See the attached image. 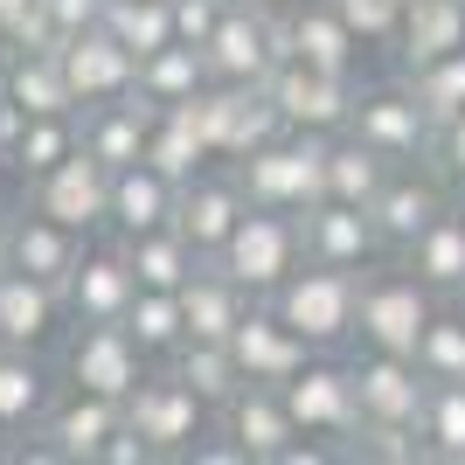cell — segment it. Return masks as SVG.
Masks as SVG:
<instances>
[{"mask_svg": "<svg viewBox=\"0 0 465 465\" xmlns=\"http://www.w3.org/2000/svg\"><path fill=\"white\" fill-rule=\"evenodd\" d=\"M257 306L251 285H236L215 257H202V272L181 285V312H188V341H230L236 320Z\"/></svg>", "mask_w": 465, "mask_h": 465, "instance_id": "cell-28", "label": "cell"}, {"mask_svg": "<svg viewBox=\"0 0 465 465\" xmlns=\"http://www.w3.org/2000/svg\"><path fill=\"white\" fill-rule=\"evenodd\" d=\"M63 382L49 375L42 348H0V445H28L56 410Z\"/></svg>", "mask_w": 465, "mask_h": 465, "instance_id": "cell-22", "label": "cell"}, {"mask_svg": "<svg viewBox=\"0 0 465 465\" xmlns=\"http://www.w3.org/2000/svg\"><path fill=\"white\" fill-rule=\"evenodd\" d=\"M278 63H285V15H264V7L230 0L223 28L209 35V70H215V84H272Z\"/></svg>", "mask_w": 465, "mask_h": 465, "instance_id": "cell-11", "label": "cell"}, {"mask_svg": "<svg viewBox=\"0 0 465 465\" xmlns=\"http://www.w3.org/2000/svg\"><path fill=\"white\" fill-rule=\"evenodd\" d=\"M7 181H21V174H15V160L0 153V202H7Z\"/></svg>", "mask_w": 465, "mask_h": 465, "instance_id": "cell-51", "label": "cell"}, {"mask_svg": "<svg viewBox=\"0 0 465 465\" xmlns=\"http://www.w3.org/2000/svg\"><path fill=\"white\" fill-rule=\"evenodd\" d=\"M146 160H153L160 174H174V181H188V174H202L209 167V139H202V125H194V104H167V112L153 118V133H146Z\"/></svg>", "mask_w": 465, "mask_h": 465, "instance_id": "cell-35", "label": "cell"}, {"mask_svg": "<svg viewBox=\"0 0 465 465\" xmlns=\"http://www.w3.org/2000/svg\"><path fill=\"white\" fill-rule=\"evenodd\" d=\"M341 21H348L361 42H389L396 49V28H403V0H333Z\"/></svg>", "mask_w": 465, "mask_h": 465, "instance_id": "cell-44", "label": "cell"}, {"mask_svg": "<svg viewBox=\"0 0 465 465\" xmlns=\"http://www.w3.org/2000/svg\"><path fill=\"white\" fill-rule=\"evenodd\" d=\"M215 430H223L251 465H278L299 438H306L299 417L285 410V389H278V382H243L230 403L215 410Z\"/></svg>", "mask_w": 465, "mask_h": 465, "instance_id": "cell-13", "label": "cell"}, {"mask_svg": "<svg viewBox=\"0 0 465 465\" xmlns=\"http://www.w3.org/2000/svg\"><path fill=\"white\" fill-rule=\"evenodd\" d=\"M125 327H133V341L153 361H167V354L188 341V312H181V292H139L133 312H125Z\"/></svg>", "mask_w": 465, "mask_h": 465, "instance_id": "cell-39", "label": "cell"}, {"mask_svg": "<svg viewBox=\"0 0 465 465\" xmlns=\"http://www.w3.org/2000/svg\"><path fill=\"white\" fill-rule=\"evenodd\" d=\"M209 84H215V70H209L202 42H167V49H153V56L139 63V91L153 97V104H194Z\"/></svg>", "mask_w": 465, "mask_h": 465, "instance_id": "cell-33", "label": "cell"}, {"mask_svg": "<svg viewBox=\"0 0 465 465\" xmlns=\"http://www.w3.org/2000/svg\"><path fill=\"white\" fill-rule=\"evenodd\" d=\"M21 202L91 236V230H104V215H112V167H104V160H91V153L77 146L63 167H49L42 181H28V188H21Z\"/></svg>", "mask_w": 465, "mask_h": 465, "instance_id": "cell-15", "label": "cell"}, {"mask_svg": "<svg viewBox=\"0 0 465 465\" xmlns=\"http://www.w3.org/2000/svg\"><path fill=\"white\" fill-rule=\"evenodd\" d=\"M348 133L361 139V146H375L382 160L410 167V160H430V146H438V118H430L424 104H417V91L396 77V84H361Z\"/></svg>", "mask_w": 465, "mask_h": 465, "instance_id": "cell-7", "label": "cell"}, {"mask_svg": "<svg viewBox=\"0 0 465 465\" xmlns=\"http://www.w3.org/2000/svg\"><path fill=\"white\" fill-rule=\"evenodd\" d=\"M84 146V133H77V112H49V118H28L21 125V139H15V174H21V188L28 181H42L49 167H63V160Z\"/></svg>", "mask_w": 465, "mask_h": 465, "instance_id": "cell-36", "label": "cell"}, {"mask_svg": "<svg viewBox=\"0 0 465 465\" xmlns=\"http://www.w3.org/2000/svg\"><path fill=\"white\" fill-rule=\"evenodd\" d=\"M264 91H272L285 133H348L361 84H354V77H333V70H312V63H299V56H285L272 70Z\"/></svg>", "mask_w": 465, "mask_h": 465, "instance_id": "cell-10", "label": "cell"}, {"mask_svg": "<svg viewBox=\"0 0 465 465\" xmlns=\"http://www.w3.org/2000/svg\"><path fill=\"white\" fill-rule=\"evenodd\" d=\"M139 299V278H133V257H125V243H91L84 251V264L70 272V285H63V306H70V320H125Z\"/></svg>", "mask_w": 465, "mask_h": 465, "instance_id": "cell-23", "label": "cell"}, {"mask_svg": "<svg viewBox=\"0 0 465 465\" xmlns=\"http://www.w3.org/2000/svg\"><path fill=\"white\" fill-rule=\"evenodd\" d=\"M403 264L424 278L438 299H465V209H459V202H451V209L438 215L417 243H410Z\"/></svg>", "mask_w": 465, "mask_h": 465, "instance_id": "cell-31", "label": "cell"}, {"mask_svg": "<svg viewBox=\"0 0 465 465\" xmlns=\"http://www.w3.org/2000/svg\"><path fill=\"white\" fill-rule=\"evenodd\" d=\"M361 49H369V42L341 21L333 0H299V7H285V56L312 63V70H333V77H361Z\"/></svg>", "mask_w": 465, "mask_h": 465, "instance_id": "cell-24", "label": "cell"}, {"mask_svg": "<svg viewBox=\"0 0 465 465\" xmlns=\"http://www.w3.org/2000/svg\"><path fill=\"white\" fill-rule=\"evenodd\" d=\"M230 354H236V369H243V382H292V375L312 361V348L285 327V320H278L272 306H264V299H257V306L236 320Z\"/></svg>", "mask_w": 465, "mask_h": 465, "instance_id": "cell-25", "label": "cell"}, {"mask_svg": "<svg viewBox=\"0 0 465 465\" xmlns=\"http://www.w3.org/2000/svg\"><path fill=\"white\" fill-rule=\"evenodd\" d=\"M167 112V104H153V97L125 91V97H104V104H84L77 112V133H84V153L104 160V167H133V160H146V133H153V118Z\"/></svg>", "mask_w": 465, "mask_h": 465, "instance_id": "cell-19", "label": "cell"}, {"mask_svg": "<svg viewBox=\"0 0 465 465\" xmlns=\"http://www.w3.org/2000/svg\"><path fill=\"white\" fill-rule=\"evenodd\" d=\"M354 396H361V424H424L430 375L417 369V354H354Z\"/></svg>", "mask_w": 465, "mask_h": 465, "instance_id": "cell-17", "label": "cell"}, {"mask_svg": "<svg viewBox=\"0 0 465 465\" xmlns=\"http://www.w3.org/2000/svg\"><path fill=\"white\" fill-rule=\"evenodd\" d=\"M243 7H264V15H285V7H299V0H243Z\"/></svg>", "mask_w": 465, "mask_h": 465, "instance_id": "cell-50", "label": "cell"}, {"mask_svg": "<svg viewBox=\"0 0 465 465\" xmlns=\"http://www.w3.org/2000/svg\"><path fill=\"white\" fill-rule=\"evenodd\" d=\"M264 306L285 320L312 354H341L354 348V312H361V272H341V264H299L285 285L264 299Z\"/></svg>", "mask_w": 465, "mask_h": 465, "instance_id": "cell-1", "label": "cell"}, {"mask_svg": "<svg viewBox=\"0 0 465 465\" xmlns=\"http://www.w3.org/2000/svg\"><path fill=\"white\" fill-rule=\"evenodd\" d=\"M403 7H410V0H403Z\"/></svg>", "mask_w": 465, "mask_h": 465, "instance_id": "cell-53", "label": "cell"}, {"mask_svg": "<svg viewBox=\"0 0 465 465\" xmlns=\"http://www.w3.org/2000/svg\"><path fill=\"white\" fill-rule=\"evenodd\" d=\"M28 15H35V0H0V42L15 35V28H21Z\"/></svg>", "mask_w": 465, "mask_h": 465, "instance_id": "cell-49", "label": "cell"}, {"mask_svg": "<svg viewBox=\"0 0 465 465\" xmlns=\"http://www.w3.org/2000/svg\"><path fill=\"white\" fill-rule=\"evenodd\" d=\"M327 153H333V133H278L230 167L257 209L306 215L312 202H327Z\"/></svg>", "mask_w": 465, "mask_h": 465, "instance_id": "cell-2", "label": "cell"}, {"mask_svg": "<svg viewBox=\"0 0 465 465\" xmlns=\"http://www.w3.org/2000/svg\"><path fill=\"white\" fill-rule=\"evenodd\" d=\"M417 369L430 382H465V312H438L417 341Z\"/></svg>", "mask_w": 465, "mask_h": 465, "instance_id": "cell-43", "label": "cell"}, {"mask_svg": "<svg viewBox=\"0 0 465 465\" xmlns=\"http://www.w3.org/2000/svg\"><path fill=\"white\" fill-rule=\"evenodd\" d=\"M167 369H174L181 382L194 389V396H209L215 410H223L236 389H243V369H236L230 341H181V348L167 354Z\"/></svg>", "mask_w": 465, "mask_h": 465, "instance_id": "cell-37", "label": "cell"}, {"mask_svg": "<svg viewBox=\"0 0 465 465\" xmlns=\"http://www.w3.org/2000/svg\"><path fill=\"white\" fill-rule=\"evenodd\" d=\"M174 202H181V181L160 174L153 160H133L112 174V215L104 230L112 236H146V230H167L174 223Z\"/></svg>", "mask_w": 465, "mask_h": 465, "instance_id": "cell-27", "label": "cell"}, {"mask_svg": "<svg viewBox=\"0 0 465 465\" xmlns=\"http://www.w3.org/2000/svg\"><path fill=\"white\" fill-rule=\"evenodd\" d=\"M56 56H63V77H70L77 112H84V104H104V97H125L139 84V56L112 35V28H104V21L84 28V35H70Z\"/></svg>", "mask_w": 465, "mask_h": 465, "instance_id": "cell-21", "label": "cell"}, {"mask_svg": "<svg viewBox=\"0 0 465 465\" xmlns=\"http://www.w3.org/2000/svg\"><path fill=\"white\" fill-rule=\"evenodd\" d=\"M430 167H438V174H445L451 188H465V112L438 125V146H430Z\"/></svg>", "mask_w": 465, "mask_h": 465, "instance_id": "cell-46", "label": "cell"}, {"mask_svg": "<svg viewBox=\"0 0 465 465\" xmlns=\"http://www.w3.org/2000/svg\"><path fill=\"white\" fill-rule=\"evenodd\" d=\"M194 125H202L215 160H243V153H257L264 139L285 133V118H278L264 84H209V91L194 97Z\"/></svg>", "mask_w": 465, "mask_h": 465, "instance_id": "cell-8", "label": "cell"}, {"mask_svg": "<svg viewBox=\"0 0 465 465\" xmlns=\"http://www.w3.org/2000/svg\"><path fill=\"white\" fill-rule=\"evenodd\" d=\"M153 459H160V451L146 445L133 424H118L112 438H104V459H97V465H153Z\"/></svg>", "mask_w": 465, "mask_h": 465, "instance_id": "cell-48", "label": "cell"}, {"mask_svg": "<svg viewBox=\"0 0 465 465\" xmlns=\"http://www.w3.org/2000/svg\"><path fill=\"white\" fill-rule=\"evenodd\" d=\"M7 223H15V209H7V202H0V257H7Z\"/></svg>", "mask_w": 465, "mask_h": 465, "instance_id": "cell-52", "label": "cell"}, {"mask_svg": "<svg viewBox=\"0 0 465 465\" xmlns=\"http://www.w3.org/2000/svg\"><path fill=\"white\" fill-rule=\"evenodd\" d=\"M84 251H91V236L70 230V223H56V215L28 209V202H15V223H7V257L0 264H15V272L42 278V285H70V272L84 264Z\"/></svg>", "mask_w": 465, "mask_h": 465, "instance_id": "cell-18", "label": "cell"}, {"mask_svg": "<svg viewBox=\"0 0 465 465\" xmlns=\"http://www.w3.org/2000/svg\"><path fill=\"white\" fill-rule=\"evenodd\" d=\"M125 424H133L160 459H194V451L215 438V403L194 396L174 369H153L133 396H125Z\"/></svg>", "mask_w": 465, "mask_h": 465, "instance_id": "cell-4", "label": "cell"}, {"mask_svg": "<svg viewBox=\"0 0 465 465\" xmlns=\"http://www.w3.org/2000/svg\"><path fill=\"white\" fill-rule=\"evenodd\" d=\"M0 91L15 97L28 118L77 112V97H70V77H63V56H56V49H0Z\"/></svg>", "mask_w": 465, "mask_h": 465, "instance_id": "cell-30", "label": "cell"}, {"mask_svg": "<svg viewBox=\"0 0 465 465\" xmlns=\"http://www.w3.org/2000/svg\"><path fill=\"white\" fill-rule=\"evenodd\" d=\"M223 15H230V0H174V35L209 49V35L223 28Z\"/></svg>", "mask_w": 465, "mask_h": 465, "instance_id": "cell-45", "label": "cell"}, {"mask_svg": "<svg viewBox=\"0 0 465 465\" xmlns=\"http://www.w3.org/2000/svg\"><path fill=\"white\" fill-rule=\"evenodd\" d=\"M42 15H49V28L70 42V35H84V28L104 21V0H42Z\"/></svg>", "mask_w": 465, "mask_h": 465, "instance_id": "cell-47", "label": "cell"}, {"mask_svg": "<svg viewBox=\"0 0 465 465\" xmlns=\"http://www.w3.org/2000/svg\"><path fill=\"white\" fill-rule=\"evenodd\" d=\"M451 181L438 174V167H430V160H410V167H396V174H389V188L375 194V230H382V243H389V257H403L410 243H417V236L430 230V223H438V215L451 209Z\"/></svg>", "mask_w": 465, "mask_h": 465, "instance_id": "cell-16", "label": "cell"}, {"mask_svg": "<svg viewBox=\"0 0 465 465\" xmlns=\"http://www.w3.org/2000/svg\"><path fill=\"white\" fill-rule=\"evenodd\" d=\"M285 389V410L299 417V430L306 438H327L333 451L354 438V424H361V396H354V361H333V354H312L306 369L292 375Z\"/></svg>", "mask_w": 465, "mask_h": 465, "instance_id": "cell-9", "label": "cell"}, {"mask_svg": "<svg viewBox=\"0 0 465 465\" xmlns=\"http://www.w3.org/2000/svg\"><path fill=\"white\" fill-rule=\"evenodd\" d=\"M215 264H223L236 285H251L257 299H272V292L285 285L299 264H306V230H299V215L257 209V202H251V215H243V223H236V236L215 251Z\"/></svg>", "mask_w": 465, "mask_h": 465, "instance_id": "cell-5", "label": "cell"}, {"mask_svg": "<svg viewBox=\"0 0 465 465\" xmlns=\"http://www.w3.org/2000/svg\"><path fill=\"white\" fill-rule=\"evenodd\" d=\"M104 28H112L139 63L153 56V49H167V42H181L174 35V0H104Z\"/></svg>", "mask_w": 465, "mask_h": 465, "instance_id": "cell-38", "label": "cell"}, {"mask_svg": "<svg viewBox=\"0 0 465 465\" xmlns=\"http://www.w3.org/2000/svg\"><path fill=\"white\" fill-rule=\"evenodd\" d=\"M125 257H133V278L139 292H181L194 272H202V251L167 223V230H146V236H118Z\"/></svg>", "mask_w": 465, "mask_h": 465, "instance_id": "cell-32", "label": "cell"}, {"mask_svg": "<svg viewBox=\"0 0 465 465\" xmlns=\"http://www.w3.org/2000/svg\"><path fill=\"white\" fill-rule=\"evenodd\" d=\"M424 451L445 465H465V382H430L424 396Z\"/></svg>", "mask_w": 465, "mask_h": 465, "instance_id": "cell-40", "label": "cell"}, {"mask_svg": "<svg viewBox=\"0 0 465 465\" xmlns=\"http://www.w3.org/2000/svg\"><path fill=\"white\" fill-rule=\"evenodd\" d=\"M430 320H438V292L410 272L403 257L361 272V312H354V341H361V348L417 354V341H424Z\"/></svg>", "mask_w": 465, "mask_h": 465, "instance_id": "cell-3", "label": "cell"}, {"mask_svg": "<svg viewBox=\"0 0 465 465\" xmlns=\"http://www.w3.org/2000/svg\"><path fill=\"white\" fill-rule=\"evenodd\" d=\"M146 375H153V354L133 341L125 320H77L70 348H63V382L70 389H91V396L125 403Z\"/></svg>", "mask_w": 465, "mask_h": 465, "instance_id": "cell-6", "label": "cell"}, {"mask_svg": "<svg viewBox=\"0 0 465 465\" xmlns=\"http://www.w3.org/2000/svg\"><path fill=\"white\" fill-rule=\"evenodd\" d=\"M251 215V194H243V181H236L230 160H209L202 174L181 181V202H174V230L188 236L202 257H215L223 243L236 236V223Z\"/></svg>", "mask_w": 465, "mask_h": 465, "instance_id": "cell-12", "label": "cell"}, {"mask_svg": "<svg viewBox=\"0 0 465 465\" xmlns=\"http://www.w3.org/2000/svg\"><path fill=\"white\" fill-rule=\"evenodd\" d=\"M403 84L417 91V104H424L438 125H445V118H459V112H465V49H459V56L424 63V70H403Z\"/></svg>", "mask_w": 465, "mask_h": 465, "instance_id": "cell-42", "label": "cell"}, {"mask_svg": "<svg viewBox=\"0 0 465 465\" xmlns=\"http://www.w3.org/2000/svg\"><path fill=\"white\" fill-rule=\"evenodd\" d=\"M118 424H125V403L91 396V389H70V396H56V410L42 417L28 451H35V459H63V465H97L104 459V438H112Z\"/></svg>", "mask_w": 465, "mask_h": 465, "instance_id": "cell-14", "label": "cell"}, {"mask_svg": "<svg viewBox=\"0 0 465 465\" xmlns=\"http://www.w3.org/2000/svg\"><path fill=\"white\" fill-rule=\"evenodd\" d=\"M299 230H306V257H312V264L369 272V264H382V257H389L382 230H375V215L354 209V202H312V209L299 215Z\"/></svg>", "mask_w": 465, "mask_h": 465, "instance_id": "cell-20", "label": "cell"}, {"mask_svg": "<svg viewBox=\"0 0 465 465\" xmlns=\"http://www.w3.org/2000/svg\"><path fill=\"white\" fill-rule=\"evenodd\" d=\"M396 160H382L375 146H361L354 133H333L327 153V202H354V209H375V194L389 188Z\"/></svg>", "mask_w": 465, "mask_h": 465, "instance_id": "cell-34", "label": "cell"}, {"mask_svg": "<svg viewBox=\"0 0 465 465\" xmlns=\"http://www.w3.org/2000/svg\"><path fill=\"white\" fill-rule=\"evenodd\" d=\"M341 459H369V465H417L430 459L417 424H354V438L341 445Z\"/></svg>", "mask_w": 465, "mask_h": 465, "instance_id": "cell-41", "label": "cell"}, {"mask_svg": "<svg viewBox=\"0 0 465 465\" xmlns=\"http://www.w3.org/2000/svg\"><path fill=\"white\" fill-rule=\"evenodd\" d=\"M465 49V0H410L396 28V77Z\"/></svg>", "mask_w": 465, "mask_h": 465, "instance_id": "cell-29", "label": "cell"}, {"mask_svg": "<svg viewBox=\"0 0 465 465\" xmlns=\"http://www.w3.org/2000/svg\"><path fill=\"white\" fill-rule=\"evenodd\" d=\"M63 320H70V306L56 285L0 264V348H49Z\"/></svg>", "mask_w": 465, "mask_h": 465, "instance_id": "cell-26", "label": "cell"}]
</instances>
